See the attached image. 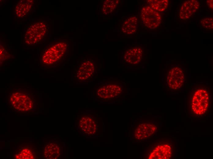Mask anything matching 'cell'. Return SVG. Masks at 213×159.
I'll return each instance as SVG.
<instances>
[{
    "instance_id": "cell-9",
    "label": "cell",
    "mask_w": 213,
    "mask_h": 159,
    "mask_svg": "<svg viewBox=\"0 0 213 159\" xmlns=\"http://www.w3.org/2000/svg\"><path fill=\"white\" fill-rule=\"evenodd\" d=\"M143 54V50L140 46L134 47L126 50L124 59L128 63L132 65H136L141 62Z\"/></svg>"
},
{
    "instance_id": "cell-10",
    "label": "cell",
    "mask_w": 213,
    "mask_h": 159,
    "mask_svg": "<svg viewBox=\"0 0 213 159\" xmlns=\"http://www.w3.org/2000/svg\"><path fill=\"white\" fill-rule=\"evenodd\" d=\"M200 6L199 2L196 0L186 1L181 7L179 13L182 19H187L196 12Z\"/></svg>"
},
{
    "instance_id": "cell-11",
    "label": "cell",
    "mask_w": 213,
    "mask_h": 159,
    "mask_svg": "<svg viewBox=\"0 0 213 159\" xmlns=\"http://www.w3.org/2000/svg\"><path fill=\"white\" fill-rule=\"evenodd\" d=\"M138 19L133 16L128 18L123 22L121 25V31L126 35H131L136 33L137 29Z\"/></svg>"
},
{
    "instance_id": "cell-5",
    "label": "cell",
    "mask_w": 213,
    "mask_h": 159,
    "mask_svg": "<svg viewBox=\"0 0 213 159\" xmlns=\"http://www.w3.org/2000/svg\"><path fill=\"white\" fill-rule=\"evenodd\" d=\"M65 45L64 43L62 45L58 43L48 49L42 57L43 62L47 64H53L60 59L66 49Z\"/></svg>"
},
{
    "instance_id": "cell-2",
    "label": "cell",
    "mask_w": 213,
    "mask_h": 159,
    "mask_svg": "<svg viewBox=\"0 0 213 159\" xmlns=\"http://www.w3.org/2000/svg\"><path fill=\"white\" fill-rule=\"evenodd\" d=\"M140 15L143 24L148 28H156L161 23L162 17L160 13L148 5L141 8Z\"/></svg>"
},
{
    "instance_id": "cell-15",
    "label": "cell",
    "mask_w": 213,
    "mask_h": 159,
    "mask_svg": "<svg viewBox=\"0 0 213 159\" xmlns=\"http://www.w3.org/2000/svg\"><path fill=\"white\" fill-rule=\"evenodd\" d=\"M34 153L32 148L26 147L17 153L15 157L17 159H33L35 158Z\"/></svg>"
},
{
    "instance_id": "cell-18",
    "label": "cell",
    "mask_w": 213,
    "mask_h": 159,
    "mask_svg": "<svg viewBox=\"0 0 213 159\" xmlns=\"http://www.w3.org/2000/svg\"><path fill=\"white\" fill-rule=\"evenodd\" d=\"M209 7L211 9L213 8V0H207V2Z\"/></svg>"
},
{
    "instance_id": "cell-6",
    "label": "cell",
    "mask_w": 213,
    "mask_h": 159,
    "mask_svg": "<svg viewBox=\"0 0 213 159\" xmlns=\"http://www.w3.org/2000/svg\"><path fill=\"white\" fill-rule=\"evenodd\" d=\"M122 91V88L119 84L111 83L101 87L98 90L97 94L102 98L110 99L119 95Z\"/></svg>"
},
{
    "instance_id": "cell-7",
    "label": "cell",
    "mask_w": 213,
    "mask_h": 159,
    "mask_svg": "<svg viewBox=\"0 0 213 159\" xmlns=\"http://www.w3.org/2000/svg\"><path fill=\"white\" fill-rule=\"evenodd\" d=\"M157 129L154 124L149 123H142L136 128L134 136L137 140H142L150 137L154 134Z\"/></svg>"
},
{
    "instance_id": "cell-17",
    "label": "cell",
    "mask_w": 213,
    "mask_h": 159,
    "mask_svg": "<svg viewBox=\"0 0 213 159\" xmlns=\"http://www.w3.org/2000/svg\"><path fill=\"white\" fill-rule=\"evenodd\" d=\"M201 23L202 26L206 28L212 29L213 19L211 17L204 18L201 20Z\"/></svg>"
},
{
    "instance_id": "cell-12",
    "label": "cell",
    "mask_w": 213,
    "mask_h": 159,
    "mask_svg": "<svg viewBox=\"0 0 213 159\" xmlns=\"http://www.w3.org/2000/svg\"><path fill=\"white\" fill-rule=\"evenodd\" d=\"M44 157L48 159H56L60 155V147L56 143L50 142L47 144L44 150Z\"/></svg>"
},
{
    "instance_id": "cell-8",
    "label": "cell",
    "mask_w": 213,
    "mask_h": 159,
    "mask_svg": "<svg viewBox=\"0 0 213 159\" xmlns=\"http://www.w3.org/2000/svg\"><path fill=\"white\" fill-rule=\"evenodd\" d=\"M172 154V149L170 145L164 144L156 146L150 154L149 159H168Z\"/></svg>"
},
{
    "instance_id": "cell-13",
    "label": "cell",
    "mask_w": 213,
    "mask_h": 159,
    "mask_svg": "<svg viewBox=\"0 0 213 159\" xmlns=\"http://www.w3.org/2000/svg\"><path fill=\"white\" fill-rule=\"evenodd\" d=\"M80 127L84 131L87 132L88 134H93L96 131V125L94 120L89 117L82 118L80 121Z\"/></svg>"
},
{
    "instance_id": "cell-14",
    "label": "cell",
    "mask_w": 213,
    "mask_h": 159,
    "mask_svg": "<svg viewBox=\"0 0 213 159\" xmlns=\"http://www.w3.org/2000/svg\"><path fill=\"white\" fill-rule=\"evenodd\" d=\"M147 2L149 6L154 10L159 12H163L167 8L168 1L166 0H148Z\"/></svg>"
},
{
    "instance_id": "cell-4",
    "label": "cell",
    "mask_w": 213,
    "mask_h": 159,
    "mask_svg": "<svg viewBox=\"0 0 213 159\" xmlns=\"http://www.w3.org/2000/svg\"><path fill=\"white\" fill-rule=\"evenodd\" d=\"M184 78L183 70L178 67H174L170 69L168 74L167 78L168 84L171 89H178L183 84Z\"/></svg>"
},
{
    "instance_id": "cell-16",
    "label": "cell",
    "mask_w": 213,
    "mask_h": 159,
    "mask_svg": "<svg viewBox=\"0 0 213 159\" xmlns=\"http://www.w3.org/2000/svg\"><path fill=\"white\" fill-rule=\"evenodd\" d=\"M119 0H104V2L103 5V8L104 9L102 11H105L103 13L105 14L107 10H109V13L113 12L115 9H116L119 3Z\"/></svg>"
},
{
    "instance_id": "cell-3",
    "label": "cell",
    "mask_w": 213,
    "mask_h": 159,
    "mask_svg": "<svg viewBox=\"0 0 213 159\" xmlns=\"http://www.w3.org/2000/svg\"><path fill=\"white\" fill-rule=\"evenodd\" d=\"M10 102L15 109L21 112L29 111L33 106L31 98L26 94L19 91L12 94L10 98Z\"/></svg>"
},
{
    "instance_id": "cell-1",
    "label": "cell",
    "mask_w": 213,
    "mask_h": 159,
    "mask_svg": "<svg viewBox=\"0 0 213 159\" xmlns=\"http://www.w3.org/2000/svg\"><path fill=\"white\" fill-rule=\"evenodd\" d=\"M208 92L204 89L200 88L194 93L191 102L192 112L197 115L205 113L209 106V97Z\"/></svg>"
}]
</instances>
